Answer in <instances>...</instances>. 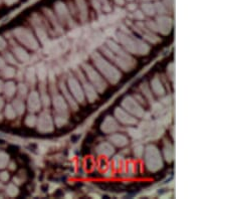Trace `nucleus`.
I'll use <instances>...</instances> for the list:
<instances>
[{
    "label": "nucleus",
    "instance_id": "f257e3e1",
    "mask_svg": "<svg viewBox=\"0 0 226 199\" xmlns=\"http://www.w3.org/2000/svg\"><path fill=\"white\" fill-rule=\"evenodd\" d=\"M119 41L125 46V49L131 53H139V54H146L147 51L144 50V47H148L147 44L144 42H140L139 39L131 38L128 34L119 33Z\"/></svg>",
    "mask_w": 226,
    "mask_h": 199
},
{
    "label": "nucleus",
    "instance_id": "f03ea898",
    "mask_svg": "<svg viewBox=\"0 0 226 199\" xmlns=\"http://www.w3.org/2000/svg\"><path fill=\"white\" fill-rule=\"evenodd\" d=\"M13 33H14L15 37L28 49L34 50L38 47V42L30 30L26 29V28H16L13 31Z\"/></svg>",
    "mask_w": 226,
    "mask_h": 199
},
{
    "label": "nucleus",
    "instance_id": "7ed1b4c3",
    "mask_svg": "<svg viewBox=\"0 0 226 199\" xmlns=\"http://www.w3.org/2000/svg\"><path fill=\"white\" fill-rule=\"evenodd\" d=\"M101 62H102L101 63L96 62L100 71H102V73L107 76V78H109L112 83H117V80H119L121 76L119 71H118L115 67H113V65L110 64L106 60H101Z\"/></svg>",
    "mask_w": 226,
    "mask_h": 199
},
{
    "label": "nucleus",
    "instance_id": "20e7f679",
    "mask_svg": "<svg viewBox=\"0 0 226 199\" xmlns=\"http://www.w3.org/2000/svg\"><path fill=\"white\" fill-rule=\"evenodd\" d=\"M36 124H37V129L42 133H47L53 130L52 119L50 117L49 113L46 112V111H44V112L40 114Z\"/></svg>",
    "mask_w": 226,
    "mask_h": 199
},
{
    "label": "nucleus",
    "instance_id": "39448f33",
    "mask_svg": "<svg viewBox=\"0 0 226 199\" xmlns=\"http://www.w3.org/2000/svg\"><path fill=\"white\" fill-rule=\"evenodd\" d=\"M27 107L28 110L32 113L38 112L41 108V102H40V97L39 94L36 92H31L28 96L27 99Z\"/></svg>",
    "mask_w": 226,
    "mask_h": 199
},
{
    "label": "nucleus",
    "instance_id": "423d86ee",
    "mask_svg": "<svg viewBox=\"0 0 226 199\" xmlns=\"http://www.w3.org/2000/svg\"><path fill=\"white\" fill-rule=\"evenodd\" d=\"M156 24H157L158 32L162 34H168L171 31L172 20L166 16H160L156 20Z\"/></svg>",
    "mask_w": 226,
    "mask_h": 199
},
{
    "label": "nucleus",
    "instance_id": "0eeeda50",
    "mask_svg": "<svg viewBox=\"0 0 226 199\" xmlns=\"http://www.w3.org/2000/svg\"><path fill=\"white\" fill-rule=\"evenodd\" d=\"M13 54L18 60H20L21 62H27L29 60V54L26 52L25 49H23V47L19 46V45L15 44L12 47Z\"/></svg>",
    "mask_w": 226,
    "mask_h": 199
},
{
    "label": "nucleus",
    "instance_id": "6e6552de",
    "mask_svg": "<svg viewBox=\"0 0 226 199\" xmlns=\"http://www.w3.org/2000/svg\"><path fill=\"white\" fill-rule=\"evenodd\" d=\"M3 93L5 95L6 98L10 99L16 93V86L13 82H7L6 84H4L3 86Z\"/></svg>",
    "mask_w": 226,
    "mask_h": 199
},
{
    "label": "nucleus",
    "instance_id": "1a4fd4ad",
    "mask_svg": "<svg viewBox=\"0 0 226 199\" xmlns=\"http://www.w3.org/2000/svg\"><path fill=\"white\" fill-rule=\"evenodd\" d=\"M12 107L14 109L16 115H22L24 111H25V105L23 103V100L20 99V98H17V99L13 101Z\"/></svg>",
    "mask_w": 226,
    "mask_h": 199
},
{
    "label": "nucleus",
    "instance_id": "9d476101",
    "mask_svg": "<svg viewBox=\"0 0 226 199\" xmlns=\"http://www.w3.org/2000/svg\"><path fill=\"white\" fill-rule=\"evenodd\" d=\"M25 78H26V82H27L29 85L35 84V71H34L33 67H29V69L26 71Z\"/></svg>",
    "mask_w": 226,
    "mask_h": 199
},
{
    "label": "nucleus",
    "instance_id": "9b49d317",
    "mask_svg": "<svg viewBox=\"0 0 226 199\" xmlns=\"http://www.w3.org/2000/svg\"><path fill=\"white\" fill-rule=\"evenodd\" d=\"M16 75L15 69H13L12 67H2V76L5 78H12L13 76Z\"/></svg>",
    "mask_w": 226,
    "mask_h": 199
},
{
    "label": "nucleus",
    "instance_id": "f8f14e48",
    "mask_svg": "<svg viewBox=\"0 0 226 199\" xmlns=\"http://www.w3.org/2000/svg\"><path fill=\"white\" fill-rule=\"evenodd\" d=\"M4 114H5V117L7 118L8 120H13L15 117H16V113H15L12 105H7V106L5 107Z\"/></svg>",
    "mask_w": 226,
    "mask_h": 199
},
{
    "label": "nucleus",
    "instance_id": "ddd939ff",
    "mask_svg": "<svg viewBox=\"0 0 226 199\" xmlns=\"http://www.w3.org/2000/svg\"><path fill=\"white\" fill-rule=\"evenodd\" d=\"M16 92L18 94V98L24 99L27 96V87L24 84H19L18 87H16Z\"/></svg>",
    "mask_w": 226,
    "mask_h": 199
},
{
    "label": "nucleus",
    "instance_id": "4468645a",
    "mask_svg": "<svg viewBox=\"0 0 226 199\" xmlns=\"http://www.w3.org/2000/svg\"><path fill=\"white\" fill-rule=\"evenodd\" d=\"M36 33H37V36H38V38L40 39V41L42 43H45L48 40L46 32H45V30L43 29L42 27H38V26H37V27H36Z\"/></svg>",
    "mask_w": 226,
    "mask_h": 199
},
{
    "label": "nucleus",
    "instance_id": "2eb2a0df",
    "mask_svg": "<svg viewBox=\"0 0 226 199\" xmlns=\"http://www.w3.org/2000/svg\"><path fill=\"white\" fill-rule=\"evenodd\" d=\"M142 9H143L144 13H146V14L149 15V16L154 15L156 12L154 5H153V4H149V3L143 4V5H142Z\"/></svg>",
    "mask_w": 226,
    "mask_h": 199
},
{
    "label": "nucleus",
    "instance_id": "dca6fc26",
    "mask_svg": "<svg viewBox=\"0 0 226 199\" xmlns=\"http://www.w3.org/2000/svg\"><path fill=\"white\" fill-rule=\"evenodd\" d=\"M37 76H38L39 80H41V82H43V80L46 78L47 71H46V69H45V67H43L42 64L38 65V67H37Z\"/></svg>",
    "mask_w": 226,
    "mask_h": 199
},
{
    "label": "nucleus",
    "instance_id": "f3484780",
    "mask_svg": "<svg viewBox=\"0 0 226 199\" xmlns=\"http://www.w3.org/2000/svg\"><path fill=\"white\" fill-rule=\"evenodd\" d=\"M8 160H9V157L6 153L0 151V169H3L7 166Z\"/></svg>",
    "mask_w": 226,
    "mask_h": 199
},
{
    "label": "nucleus",
    "instance_id": "a211bd4d",
    "mask_svg": "<svg viewBox=\"0 0 226 199\" xmlns=\"http://www.w3.org/2000/svg\"><path fill=\"white\" fill-rule=\"evenodd\" d=\"M6 194L8 196H10V197H14V196H16L18 194V189H17V187L15 185L9 184L7 188H6Z\"/></svg>",
    "mask_w": 226,
    "mask_h": 199
},
{
    "label": "nucleus",
    "instance_id": "6ab92c4d",
    "mask_svg": "<svg viewBox=\"0 0 226 199\" xmlns=\"http://www.w3.org/2000/svg\"><path fill=\"white\" fill-rule=\"evenodd\" d=\"M36 122H37V119L36 117L31 114V115H28L25 119V124L27 125L28 127H34L36 125Z\"/></svg>",
    "mask_w": 226,
    "mask_h": 199
},
{
    "label": "nucleus",
    "instance_id": "aec40b11",
    "mask_svg": "<svg viewBox=\"0 0 226 199\" xmlns=\"http://www.w3.org/2000/svg\"><path fill=\"white\" fill-rule=\"evenodd\" d=\"M154 7H155V11H157L158 13H159V14H165V13L168 11L166 5L160 3V2H157V3L155 4Z\"/></svg>",
    "mask_w": 226,
    "mask_h": 199
},
{
    "label": "nucleus",
    "instance_id": "412c9836",
    "mask_svg": "<svg viewBox=\"0 0 226 199\" xmlns=\"http://www.w3.org/2000/svg\"><path fill=\"white\" fill-rule=\"evenodd\" d=\"M40 102L41 104L43 105V107H48L50 105V100H49V97L47 96L46 93H42L41 94V97H40Z\"/></svg>",
    "mask_w": 226,
    "mask_h": 199
},
{
    "label": "nucleus",
    "instance_id": "4be33fe9",
    "mask_svg": "<svg viewBox=\"0 0 226 199\" xmlns=\"http://www.w3.org/2000/svg\"><path fill=\"white\" fill-rule=\"evenodd\" d=\"M4 58H5V60L7 62L11 63V64H17V62H16V60H15V56L12 55V54L9 53V52L4 54Z\"/></svg>",
    "mask_w": 226,
    "mask_h": 199
},
{
    "label": "nucleus",
    "instance_id": "5701e85b",
    "mask_svg": "<svg viewBox=\"0 0 226 199\" xmlns=\"http://www.w3.org/2000/svg\"><path fill=\"white\" fill-rule=\"evenodd\" d=\"M134 18H135L136 20L141 21V20H144L145 15L142 11H135V13H134Z\"/></svg>",
    "mask_w": 226,
    "mask_h": 199
},
{
    "label": "nucleus",
    "instance_id": "b1692460",
    "mask_svg": "<svg viewBox=\"0 0 226 199\" xmlns=\"http://www.w3.org/2000/svg\"><path fill=\"white\" fill-rule=\"evenodd\" d=\"M8 178H9V175H8L7 172H2V173H0V180L1 181H7Z\"/></svg>",
    "mask_w": 226,
    "mask_h": 199
},
{
    "label": "nucleus",
    "instance_id": "393cba45",
    "mask_svg": "<svg viewBox=\"0 0 226 199\" xmlns=\"http://www.w3.org/2000/svg\"><path fill=\"white\" fill-rule=\"evenodd\" d=\"M6 45H7V43H6V41L4 40V38H3V37H1V36H0V51H1V50H3L4 49H5Z\"/></svg>",
    "mask_w": 226,
    "mask_h": 199
},
{
    "label": "nucleus",
    "instance_id": "a878e982",
    "mask_svg": "<svg viewBox=\"0 0 226 199\" xmlns=\"http://www.w3.org/2000/svg\"><path fill=\"white\" fill-rule=\"evenodd\" d=\"M136 8H137V5L134 3L130 4V5L128 6V10H131V11H133V10H136Z\"/></svg>",
    "mask_w": 226,
    "mask_h": 199
},
{
    "label": "nucleus",
    "instance_id": "bb28decb",
    "mask_svg": "<svg viewBox=\"0 0 226 199\" xmlns=\"http://www.w3.org/2000/svg\"><path fill=\"white\" fill-rule=\"evenodd\" d=\"M5 67V60L0 56V69H2V67Z\"/></svg>",
    "mask_w": 226,
    "mask_h": 199
},
{
    "label": "nucleus",
    "instance_id": "cd10ccee",
    "mask_svg": "<svg viewBox=\"0 0 226 199\" xmlns=\"http://www.w3.org/2000/svg\"><path fill=\"white\" fill-rule=\"evenodd\" d=\"M116 1V3L118 4V5H124V3H125V0H115Z\"/></svg>",
    "mask_w": 226,
    "mask_h": 199
},
{
    "label": "nucleus",
    "instance_id": "c85d7f7f",
    "mask_svg": "<svg viewBox=\"0 0 226 199\" xmlns=\"http://www.w3.org/2000/svg\"><path fill=\"white\" fill-rule=\"evenodd\" d=\"M3 106H4V101H3V99H2L1 97H0V111L2 110V108H3Z\"/></svg>",
    "mask_w": 226,
    "mask_h": 199
},
{
    "label": "nucleus",
    "instance_id": "c756f323",
    "mask_svg": "<svg viewBox=\"0 0 226 199\" xmlns=\"http://www.w3.org/2000/svg\"><path fill=\"white\" fill-rule=\"evenodd\" d=\"M3 86H4V84L2 83V80H0V93L3 92Z\"/></svg>",
    "mask_w": 226,
    "mask_h": 199
},
{
    "label": "nucleus",
    "instance_id": "7c9ffc66",
    "mask_svg": "<svg viewBox=\"0 0 226 199\" xmlns=\"http://www.w3.org/2000/svg\"><path fill=\"white\" fill-rule=\"evenodd\" d=\"M15 1H17V0H5V2L7 4H12L13 2H15Z\"/></svg>",
    "mask_w": 226,
    "mask_h": 199
},
{
    "label": "nucleus",
    "instance_id": "2f4dec72",
    "mask_svg": "<svg viewBox=\"0 0 226 199\" xmlns=\"http://www.w3.org/2000/svg\"><path fill=\"white\" fill-rule=\"evenodd\" d=\"M129 1H132V0H129Z\"/></svg>",
    "mask_w": 226,
    "mask_h": 199
}]
</instances>
